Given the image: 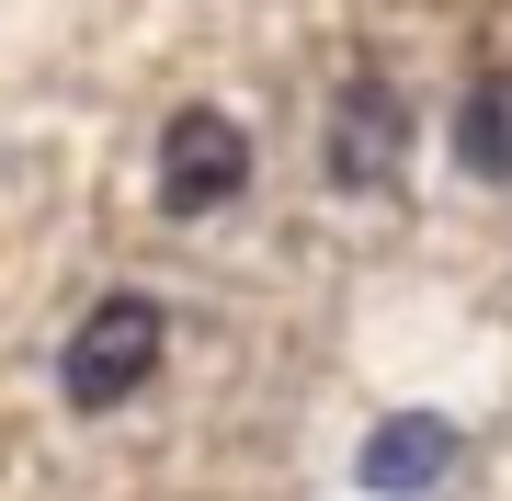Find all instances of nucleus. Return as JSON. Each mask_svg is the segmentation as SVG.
I'll list each match as a JSON object with an SVG mask.
<instances>
[{"instance_id":"20e7f679","label":"nucleus","mask_w":512,"mask_h":501,"mask_svg":"<svg viewBox=\"0 0 512 501\" xmlns=\"http://www.w3.org/2000/svg\"><path fill=\"white\" fill-rule=\"evenodd\" d=\"M444 467H456V422H444V410H399V422H376V433H365L353 479H365L376 501H421Z\"/></svg>"},{"instance_id":"7ed1b4c3","label":"nucleus","mask_w":512,"mask_h":501,"mask_svg":"<svg viewBox=\"0 0 512 501\" xmlns=\"http://www.w3.org/2000/svg\"><path fill=\"white\" fill-rule=\"evenodd\" d=\"M410 160V103L387 92V80H342V103H330V183L342 194H376L387 171Z\"/></svg>"},{"instance_id":"f03ea898","label":"nucleus","mask_w":512,"mask_h":501,"mask_svg":"<svg viewBox=\"0 0 512 501\" xmlns=\"http://www.w3.org/2000/svg\"><path fill=\"white\" fill-rule=\"evenodd\" d=\"M251 194V126L217 103H183L160 126V205L171 217H217V205Z\"/></svg>"},{"instance_id":"39448f33","label":"nucleus","mask_w":512,"mask_h":501,"mask_svg":"<svg viewBox=\"0 0 512 501\" xmlns=\"http://www.w3.org/2000/svg\"><path fill=\"white\" fill-rule=\"evenodd\" d=\"M456 160L467 171H512V69H478V92L456 103Z\"/></svg>"},{"instance_id":"f257e3e1","label":"nucleus","mask_w":512,"mask_h":501,"mask_svg":"<svg viewBox=\"0 0 512 501\" xmlns=\"http://www.w3.org/2000/svg\"><path fill=\"white\" fill-rule=\"evenodd\" d=\"M160 353H171L160 297H103L69 331V353H57V388H69V410H126L148 376H160Z\"/></svg>"}]
</instances>
